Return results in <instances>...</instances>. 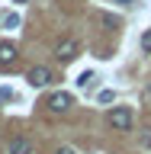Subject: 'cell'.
<instances>
[{
  "label": "cell",
  "mask_w": 151,
  "mask_h": 154,
  "mask_svg": "<svg viewBox=\"0 0 151 154\" xmlns=\"http://www.w3.org/2000/svg\"><path fill=\"white\" fill-rule=\"evenodd\" d=\"M0 26H3V29H16L19 26V16H16V13H3V16H0Z\"/></svg>",
  "instance_id": "7"
},
{
  "label": "cell",
  "mask_w": 151,
  "mask_h": 154,
  "mask_svg": "<svg viewBox=\"0 0 151 154\" xmlns=\"http://www.w3.org/2000/svg\"><path fill=\"white\" fill-rule=\"evenodd\" d=\"M96 100H100V103H113V100H116V93H113V90H103Z\"/></svg>",
  "instance_id": "11"
},
{
  "label": "cell",
  "mask_w": 151,
  "mask_h": 154,
  "mask_svg": "<svg viewBox=\"0 0 151 154\" xmlns=\"http://www.w3.org/2000/svg\"><path fill=\"white\" fill-rule=\"evenodd\" d=\"M90 80H96V74H93V71H84V74L77 77V87H87Z\"/></svg>",
  "instance_id": "8"
},
{
  "label": "cell",
  "mask_w": 151,
  "mask_h": 154,
  "mask_svg": "<svg viewBox=\"0 0 151 154\" xmlns=\"http://www.w3.org/2000/svg\"><path fill=\"white\" fill-rule=\"evenodd\" d=\"M16 55H19V48L13 45V42H0V67L13 64V61H16Z\"/></svg>",
  "instance_id": "5"
},
{
  "label": "cell",
  "mask_w": 151,
  "mask_h": 154,
  "mask_svg": "<svg viewBox=\"0 0 151 154\" xmlns=\"http://www.w3.org/2000/svg\"><path fill=\"white\" fill-rule=\"evenodd\" d=\"M116 3H125V7H132V3H135V0H116Z\"/></svg>",
  "instance_id": "14"
},
{
  "label": "cell",
  "mask_w": 151,
  "mask_h": 154,
  "mask_svg": "<svg viewBox=\"0 0 151 154\" xmlns=\"http://www.w3.org/2000/svg\"><path fill=\"white\" fill-rule=\"evenodd\" d=\"M145 96H148V100H151V84H148V90H145Z\"/></svg>",
  "instance_id": "15"
},
{
  "label": "cell",
  "mask_w": 151,
  "mask_h": 154,
  "mask_svg": "<svg viewBox=\"0 0 151 154\" xmlns=\"http://www.w3.org/2000/svg\"><path fill=\"white\" fill-rule=\"evenodd\" d=\"M103 26H106V29H119V19L109 16V13H103Z\"/></svg>",
  "instance_id": "9"
},
{
  "label": "cell",
  "mask_w": 151,
  "mask_h": 154,
  "mask_svg": "<svg viewBox=\"0 0 151 154\" xmlns=\"http://www.w3.org/2000/svg\"><path fill=\"white\" fill-rule=\"evenodd\" d=\"M55 154H74V151H71V148H58Z\"/></svg>",
  "instance_id": "13"
},
{
  "label": "cell",
  "mask_w": 151,
  "mask_h": 154,
  "mask_svg": "<svg viewBox=\"0 0 151 154\" xmlns=\"http://www.w3.org/2000/svg\"><path fill=\"white\" fill-rule=\"evenodd\" d=\"M13 3H29V0H13Z\"/></svg>",
  "instance_id": "16"
},
{
  "label": "cell",
  "mask_w": 151,
  "mask_h": 154,
  "mask_svg": "<svg viewBox=\"0 0 151 154\" xmlns=\"http://www.w3.org/2000/svg\"><path fill=\"white\" fill-rule=\"evenodd\" d=\"M109 125L116 132H129L132 128V109L129 106H113L109 109Z\"/></svg>",
  "instance_id": "1"
},
{
  "label": "cell",
  "mask_w": 151,
  "mask_h": 154,
  "mask_svg": "<svg viewBox=\"0 0 151 154\" xmlns=\"http://www.w3.org/2000/svg\"><path fill=\"white\" fill-rule=\"evenodd\" d=\"M71 106H74V96H71V93H64V90H61V93H52V96H48V109H52V112H68Z\"/></svg>",
  "instance_id": "4"
},
{
  "label": "cell",
  "mask_w": 151,
  "mask_h": 154,
  "mask_svg": "<svg viewBox=\"0 0 151 154\" xmlns=\"http://www.w3.org/2000/svg\"><path fill=\"white\" fill-rule=\"evenodd\" d=\"M80 55V42H77V38H61V42H58L55 45V58L58 61H74V58Z\"/></svg>",
  "instance_id": "3"
},
{
  "label": "cell",
  "mask_w": 151,
  "mask_h": 154,
  "mask_svg": "<svg viewBox=\"0 0 151 154\" xmlns=\"http://www.w3.org/2000/svg\"><path fill=\"white\" fill-rule=\"evenodd\" d=\"M142 51H148V55H151V29L142 35Z\"/></svg>",
  "instance_id": "10"
},
{
  "label": "cell",
  "mask_w": 151,
  "mask_h": 154,
  "mask_svg": "<svg viewBox=\"0 0 151 154\" xmlns=\"http://www.w3.org/2000/svg\"><path fill=\"white\" fill-rule=\"evenodd\" d=\"M26 80H29V87H48L55 80V74H52V67H45V64H32L26 71Z\"/></svg>",
  "instance_id": "2"
},
{
  "label": "cell",
  "mask_w": 151,
  "mask_h": 154,
  "mask_svg": "<svg viewBox=\"0 0 151 154\" xmlns=\"http://www.w3.org/2000/svg\"><path fill=\"white\" fill-rule=\"evenodd\" d=\"M10 154H32V144L23 135H16V138H10Z\"/></svg>",
  "instance_id": "6"
},
{
  "label": "cell",
  "mask_w": 151,
  "mask_h": 154,
  "mask_svg": "<svg viewBox=\"0 0 151 154\" xmlns=\"http://www.w3.org/2000/svg\"><path fill=\"white\" fill-rule=\"evenodd\" d=\"M142 144H145V148H151V128H148V132L142 135Z\"/></svg>",
  "instance_id": "12"
}]
</instances>
